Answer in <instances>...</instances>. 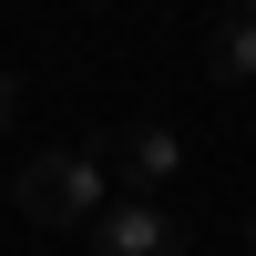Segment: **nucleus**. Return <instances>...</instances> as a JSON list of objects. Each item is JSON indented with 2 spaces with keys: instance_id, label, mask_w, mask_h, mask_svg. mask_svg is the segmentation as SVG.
Masks as SVG:
<instances>
[{
  "instance_id": "nucleus-1",
  "label": "nucleus",
  "mask_w": 256,
  "mask_h": 256,
  "mask_svg": "<svg viewBox=\"0 0 256 256\" xmlns=\"http://www.w3.org/2000/svg\"><path fill=\"white\" fill-rule=\"evenodd\" d=\"M10 195H20V216L31 226H82L102 205V154H31L10 174Z\"/></svg>"
},
{
  "instance_id": "nucleus-2",
  "label": "nucleus",
  "mask_w": 256,
  "mask_h": 256,
  "mask_svg": "<svg viewBox=\"0 0 256 256\" xmlns=\"http://www.w3.org/2000/svg\"><path fill=\"white\" fill-rule=\"evenodd\" d=\"M92 256H184V226L174 216H164V205L154 195H102L92 205Z\"/></svg>"
},
{
  "instance_id": "nucleus-3",
  "label": "nucleus",
  "mask_w": 256,
  "mask_h": 256,
  "mask_svg": "<svg viewBox=\"0 0 256 256\" xmlns=\"http://www.w3.org/2000/svg\"><path fill=\"white\" fill-rule=\"evenodd\" d=\"M102 154L134 174V195H164V184H174V164H184V144H174V123H113V134H102Z\"/></svg>"
},
{
  "instance_id": "nucleus-4",
  "label": "nucleus",
  "mask_w": 256,
  "mask_h": 256,
  "mask_svg": "<svg viewBox=\"0 0 256 256\" xmlns=\"http://www.w3.org/2000/svg\"><path fill=\"white\" fill-rule=\"evenodd\" d=\"M205 72L216 82H256V10H236V20L205 31Z\"/></svg>"
},
{
  "instance_id": "nucleus-5",
  "label": "nucleus",
  "mask_w": 256,
  "mask_h": 256,
  "mask_svg": "<svg viewBox=\"0 0 256 256\" xmlns=\"http://www.w3.org/2000/svg\"><path fill=\"white\" fill-rule=\"evenodd\" d=\"M246 246H256V216H246Z\"/></svg>"
}]
</instances>
